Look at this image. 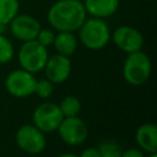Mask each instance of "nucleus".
<instances>
[{
	"mask_svg": "<svg viewBox=\"0 0 157 157\" xmlns=\"http://www.w3.org/2000/svg\"><path fill=\"white\" fill-rule=\"evenodd\" d=\"M58 157H78V156L75 155V153H63V155H60Z\"/></svg>",
	"mask_w": 157,
	"mask_h": 157,
	"instance_id": "23",
	"label": "nucleus"
},
{
	"mask_svg": "<svg viewBox=\"0 0 157 157\" xmlns=\"http://www.w3.org/2000/svg\"><path fill=\"white\" fill-rule=\"evenodd\" d=\"M78 157H101V156L96 147H88V148L83 150Z\"/></svg>",
	"mask_w": 157,
	"mask_h": 157,
	"instance_id": "22",
	"label": "nucleus"
},
{
	"mask_svg": "<svg viewBox=\"0 0 157 157\" xmlns=\"http://www.w3.org/2000/svg\"><path fill=\"white\" fill-rule=\"evenodd\" d=\"M33 125L43 132H53L58 129L63 120V114L58 104L53 102H44L39 104L33 112Z\"/></svg>",
	"mask_w": 157,
	"mask_h": 157,
	"instance_id": "7",
	"label": "nucleus"
},
{
	"mask_svg": "<svg viewBox=\"0 0 157 157\" xmlns=\"http://www.w3.org/2000/svg\"><path fill=\"white\" fill-rule=\"evenodd\" d=\"M20 11L18 0H0V23L9 25Z\"/></svg>",
	"mask_w": 157,
	"mask_h": 157,
	"instance_id": "15",
	"label": "nucleus"
},
{
	"mask_svg": "<svg viewBox=\"0 0 157 157\" xmlns=\"http://www.w3.org/2000/svg\"><path fill=\"white\" fill-rule=\"evenodd\" d=\"M97 150H98L101 157H120V155L123 152L120 145L112 140L102 141L97 146Z\"/></svg>",
	"mask_w": 157,
	"mask_h": 157,
	"instance_id": "17",
	"label": "nucleus"
},
{
	"mask_svg": "<svg viewBox=\"0 0 157 157\" xmlns=\"http://www.w3.org/2000/svg\"><path fill=\"white\" fill-rule=\"evenodd\" d=\"M56 130L59 131L60 139L71 146L81 145L88 136V128L86 123L77 115L63 118Z\"/></svg>",
	"mask_w": 157,
	"mask_h": 157,
	"instance_id": "8",
	"label": "nucleus"
},
{
	"mask_svg": "<svg viewBox=\"0 0 157 157\" xmlns=\"http://www.w3.org/2000/svg\"><path fill=\"white\" fill-rule=\"evenodd\" d=\"M120 5V0H85V10L91 17L97 18H108L113 16Z\"/></svg>",
	"mask_w": 157,
	"mask_h": 157,
	"instance_id": "12",
	"label": "nucleus"
},
{
	"mask_svg": "<svg viewBox=\"0 0 157 157\" xmlns=\"http://www.w3.org/2000/svg\"><path fill=\"white\" fill-rule=\"evenodd\" d=\"M6 26H7V25H2V23H0V34H4V33L6 32Z\"/></svg>",
	"mask_w": 157,
	"mask_h": 157,
	"instance_id": "24",
	"label": "nucleus"
},
{
	"mask_svg": "<svg viewBox=\"0 0 157 157\" xmlns=\"http://www.w3.org/2000/svg\"><path fill=\"white\" fill-rule=\"evenodd\" d=\"M77 31L81 44L91 50L103 49L110 40V29L103 18H86Z\"/></svg>",
	"mask_w": 157,
	"mask_h": 157,
	"instance_id": "2",
	"label": "nucleus"
},
{
	"mask_svg": "<svg viewBox=\"0 0 157 157\" xmlns=\"http://www.w3.org/2000/svg\"><path fill=\"white\" fill-rule=\"evenodd\" d=\"M152 71V64L148 55L141 50L129 53L123 64V77L124 80L132 85H144Z\"/></svg>",
	"mask_w": 157,
	"mask_h": 157,
	"instance_id": "3",
	"label": "nucleus"
},
{
	"mask_svg": "<svg viewBox=\"0 0 157 157\" xmlns=\"http://www.w3.org/2000/svg\"><path fill=\"white\" fill-rule=\"evenodd\" d=\"M18 63L21 69L36 74L44 69V65L49 58L48 49L38 40L32 39L23 42L18 50Z\"/></svg>",
	"mask_w": 157,
	"mask_h": 157,
	"instance_id": "4",
	"label": "nucleus"
},
{
	"mask_svg": "<svg viewBox=\"0 0 157 157\" xmlns=\"http://www.w3.org/2000/svg\"><path fill=\"white\" fill-rule=\"evenodd\" d=\"M15 140H16L17 146L22 151L31 153V155L40 153L45 148V145H47L43 131L31 124L22 125L16 131Z\"/></svg>",
	"mask_w": 157,
	"mask_h": 157,
	"instance_id": "6",
	"label": "nucleus"
},
{
	"mask_svg": "<svg viewBox=\"0 0 157 157\" xmlns=\"http://www.w3.org/2000/svg\"><path fill=\"white\" fill-rule=\"evenodd\" d=\"M53 45L58 54L70 56L76 52L77 48V38L74 34V32H58L54 37Z\"/></svg>",
	"mask_w": 157,
	"mask_h": 157,
	"instance_id": "14",
	"label": "nucleus"
},
{
	"mask_svg": "<svg viewBox=\"0 0 157 157\" xmlns=\"http://www.w3.org/2000/svg\"><path fill=\"white\" fill-rule=\"evenodd\" d=\"M120 157H144V153L137 148H128L126 151L121 152Z\"/></svg>",
	"mask_w": 157,
	"mask_h": 157,
	"instance_id": "21",
	"label": "nucleus"
},
{
	"mask_svg": "<svg viewBox=\"0 0 157 157\" xmlns=\"http://www.w3.org/2000/svg\"><path fill=\"white\" fill-rule=\"evenodd\" d=\"M110 38L118 49L128 54L141 50L144 47L142 33L131 26H119L113 33H110Z\"/></svg>",
	"mask_w": 157,
	"mask_h": 157,
	"instance_id": "9",
	"label": "nucleus"
},
{
	"mask_svg": "<svg viewBox=\"0 0 157 157\" xmlns=\"http://www.w3.org/2000/svg\"><path fill=\"white\" fill-rule=\"evenodd\" d=\"M60 112L63 117H75L81 110V103L77 97L75 96H66L63 98V101L59 104Z\"/></svg>",
	"mask_w": 157,
	"mask_h": 157,
	"instance_id": "16",
	"label": "nucleus"
},
{
	"mask_svg": "<svg viewBox=\"0 0 157 157\" xmlns=\"http://www.w3.org/2000/svg\"><path fill=\"white\" fill-rule=\"evenodd\" d=\"M36 83L37 80L34 75L23 69L11 71L5 78L6 91L16 98H25L33 94L36 90Z\"/></svg>",
	"mask_w": 157,
	"mask_h": 157,
	"instance_id": "5",
	"label": "nucleus"
},
{
	"mask_svg": "<svg viewBox=\"0 0 157 157\" xmlns=\"http://www.w3.org/2000/svg\"><path fill=\"white\" fill-rule=\"evenodd\" d=\"M9 25L12 36L21 42L36 39L39 29L42 28L39 21L27 13H17Z\"/></svg>",
	"mask_w": 157,
	"mask_h": 157,
	"instance_id": "10",
	"label": "nucleus"
},
{
	"mask_svg": "<svg viewBox=\"0 0 157 157\" xmlns=\"http://www.w3.org/2000/svg\"><path fill=\"white\" fill-rule=\"evenodd\" d=\"M137 145L147 153H157V128L152 123L140 125L135 134Z\"/></svg>",
	"mask_w": 157,
	"mask_h": 157,
	"instance_id": "13",
	"label": "nucleus"
},
{
	"mask_svg": "<svg viewBox=\"0 0 157 157\" xmlns=\"http://www.w3.org/2000/svg\"><path fill=\"white\" fill-rule=\"evenodd\" d=\"M54 37H55V33L52 29H49V28H40L38 34H37V37H36V40H38L42 45L48 48L49 45L53 44Z\"/></svg>",
	"mask_w": 157,
	"mask_h": 157,
	"instance_id": "20",
	"label": "nucleus"
},
{
	"mask_svg": "<svg viewBox=\"0 0 157 157\" xmlns=\"http://www.w3.org/2000/svg\"><path fill=\"white\" fill-rule=\"evenodd\" d=\"M15 49L11 40L5 34H0V64H6L11 61Z\"/></svg>",
	"mask_w": 157,
	"mask_h": 157,
	"instance_id": "18",
	"label": "nucleus"
},
{
	"mask_svg": "<svg viewBox=\"0 0 157 157\" xmlns=\"http://www.w3.org/2000/svg\"><path fill=\"white\" fill-rule=\"evenodd\" d=\"M147 157H157V153H148Z\"/></svg>",
	"mask_w": 157,
	"mask_h": 157,
	"instance_id": "25",
	"label": "nucleus"
},
{
	"mask_svg": "<svg viewBox=\"0 0 157 157\" xmlns=\"http://www.w3.org/2000/svg\"><path fill=\"white\" fill-rule=\"evenodd\" d=\"M43 70L45 78L52 83H63L69 78L71 74V61L69 56L55 54L48 58Z\"/></svg>",
	"mask_w": 157,
	"mask_h": 157,
	"instance_id": "11",
	"label": "nucleus"
},
{
	"mask_svg": "<svg viewBox=\"0 0 157 157\" xmlns=\"http://www.w3.org/2000/svg\"><path fill=\"white\" fill-rule=\"evenodd\" d=\"M47 18L58 32H76L87 18V12L81 0H58L49 7Z\"/></svg>",
	"mask_w": 157,
	"mask_h": 157,
	"instance_id": "1",
	"label": "nucleus"
},
{
	"mask_svg": "<svg viewBox=\"0 0 157 157\" xmlns=\"http://www.w3.org/2000/svg\"><path fill=\"white\" fill-rule=\"evenodd\" d=\"M34 93L37 96H39L40 98H48V97H50L53 94V83L49 80H47V78L37 81Z\"/></svg>",
	"mask_w": 157,
	"mask_h": 157,
	"instance_id": "19",
	"label": "nucleus"
}]
</instances>
